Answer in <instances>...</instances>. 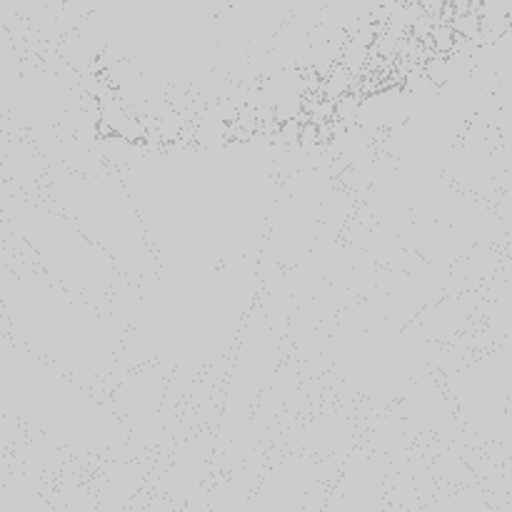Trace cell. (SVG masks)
<instances>
[{"mask_svg":"<svg viewBox=\"0 0 512 512\" xmlns=\"http://www.w3.org/2000/svg\"><path fill=\"white\" fill-rule=\"evenodd\" d=\"M353 80H355L353 70H350L348 65L338 63L333 70H330L328 78L323 80L325 98H328V100L343 98V95L350 93V88H353Z\"/></svg>","mask_w":512,"mask_h":512,"instance_id":"cell-1","label":"cell"},{"mask_svg":"<svg viewBox=\"0 0 512 512\" xmlns=\"http://www.w3.org/2000/svg\"><path fill=\"white\" fill-rule=\"evenodd\" d=\"M370 55H373V50H370L368 45H363V43H358V40L350 38L348 43H345L340 63L348 65V68L353 70V75H360V70L365 68V63H368Z\"/></svg>","mask_w":512,"mask_h":512,"instance_id":"cell-2","label":"cell"},{"mask_svg":"<svg viewBox=\"0 0 512 512\" xmlns=\"http://www.w3.org/2000/svg\"><path fill=\"white\" fill-rule=\"evenodd\" d=\"M453 28L458 38H478L483 28V15L470 10V13H458L453 18Z\"/></svg>","mask_w":512,"mask_h":512,"instance_id":"cell-3","label":"cell"},{"mask_svg":"<svg viewBox=\"0 0 512 512\" xmlns=\"http://www.w3.org/2000/svg\"><path fill=\"white\" fill-rule=\"evenodd\" d=\"M448 3L450 0H420V5L425 8V13L440 15V18H443V10L448 8Z\"/></svg>","mask_w":512,"mask_h":512,"instance_id":"cell-4","label":"cell"}]
</instances>
